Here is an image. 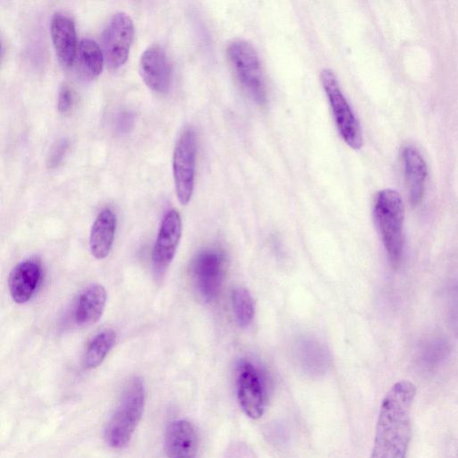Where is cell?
Masks as SVG:
<instances>
[{"label": "cell", "instance_id": "6da1fadb", "mask_svg": "<svg viewBox=\"0 0 458 458\" xmlns=\"http://www.w3.org/2000/svg\"><path fill=\"white\" fill-rule=\"evenodd\" d=\"M415 394L416 387L408 380L396 382L386 393L378 413L370 458H406Z\"/></svg>", "mask_w": 458, "mask_h": 458}, {"label": "cell", "instance_id": "7a4b0ae2", "mask_svg": "<svg viewBox=\"0 0 458 458\" xmlns=\"http://www.w3.org/2000/svg\"><path fill=\"white\" fill-rule=\"evenodd\" d=\"M374 220L393 266H398L403 251L404 206L400 194L391 189L379 191L374 199Z\"/></svg>", "mask_w": 458, "mask_h": 458}, {"label": "cell", "instance_id": "3957f363", "mask_svg": "<svg viewBox=\"0 0 458 458\" xmlns=\"http://www.w3.org/2000/svg\"><path fill=\"white\" fill-rule=\"evenodd\" d=\"M145 398L142 380L139 377L131 378L126 384L105 428V438L111 447L123 448L130 442L142 416Z\"/></svg>", "mask_w": 458, "mask_h": 458}, {"label": "cell", "instance_id": "277c9868", "mask_svg": "<svg viewBox=\"0 0 458 458\" xmlns=\"http://www.w3.org/2000/svg\"><path fill=\"white\" fill-rule=\"evenodd\" d=\"M227 55L243 92L257 105L267 104V87L260 60L253 46L246 40L235 39L227 47Z\"/></svg>", "mask_w": 458, "mask_h": 458}, {"label": "cell", "instance_id": "5b68a950", "mask_svg": "<svg viewBox=\"0 0 458 458\" xmlns=\"http://www.w3.org/2000/svg\"><path fill=\"white\" fill-rule=\"evenodd\" d=\"M320 80L342 139L352 148H360L363 142L360 126L339 87L335 73L330 69H325L321 72Z\"/></svg>", "mask_w": 458, "mask_h": 458}, {"label": "cell", "instance_id": "8992f818", "mask_svg": "<svg viewBox=\"0 0 458 458\" xmlns=\"http://www.w3.org/2000/svg\"><path fill=\"white\" fill-rule=\"evenodd\" d=\"M196 154V133L192 128H187L180 135L173 157L175 191L182 205L190 202L193 192Z\"/></svg>", "mask_w": 458, "mask_h": 458}, {"label": "cell", "instance_id": "52a82bcc", "mask_svg": "<svg viewBox=\"0 0 458 458\" xmlns=\"http://www.w3.org/2000/svg\"><path fill=\"white\" fill-rule=\"evenodd\" d=\"M133 34V21L128 13L118 12L108 21L103 31L102 51L110 68L116 69L126 62Z\"/></svg>", "mask_w": 458, "mask_h": 458}, {"label": "cell", "instance_id": "ba28073f", "mask_svg": "<svg viewBox=\"0 0 458 458\" xmlns=\"http://www.w3.org/2000/svg\"><path fill=\"white\" fill-rule=\"evenodd\" d=\"M191 271L199 296L206 301L214 300L219 293L224 277V255L216 250H202L193 259Z\"/></svg>", "mask_w": 458, "mask_h": 458}, {"label": "cell", "instance_id": "9c48e42d", "mask_svg": "<svg viewBox=\"0 0 458 458\" xmlns=\"http://www.w3.org/2000/svg\"><path fill=\"white\" fill-rule=\"evenodd\" d=\"M182 224L179 212L169 209L164 215L155 241L151 261L155 273L163 274L172 263L182 235Z\"/></svg>", "mask_w": 458, "mask_h": 458}, {"label": "cell", "instance_id": "30bf717a", "mask_svg": "<svg viewBox=\"0 0 458 458\" xmlns=\"http://www.w3.org/2000/svg\"><path fill=\"white\" fill-rule=\"evenodd\" d=\"M237 395L246 415L254 420L262 416L266 402L265 388L260 374L250 363L245 362L241 366Z\"/></svg>", "mask_w": 458, "mask_h": 458}, {"label": "cell", "instance_id": "8fae6325", "mask_svg": "<svg viewBox=\"0 0 458 458\" xmlns=\"http://www.w3.org/2000/svg\"><path fill=\"white\" fill-rule=\"evenodd\" d=\"M42 276V263L38 257L19 262L11 271L8 280L13 301L18 304L29 301L38 288Z\"/></svg>", "mask_w": 458, "mask_h": 458}, {"label": "cell", "instance_id": "7c38bea8", "mask_svg": "<svg viewBox=\"0 0 458 458\" xmlns=\"http://www.w3.org/2000/svg\"><path fill=\"white\" fill-rule=\"evenodd\" d=\"M140 73L145 84L157 93H166L170 87L171 67L163 47L149 46L140 58Z\"/></svg>", "mask_w": 458, "mask_h": 458}, {"label": "cell", "instance_id": "4fadbf2b", "mask_svg": "<svg viewBox=\"0 0 458 458\" xmlns=\"http://www.w3.org/2000/svg\"><path fill=\"white\" fill-rule=\"evenodd\" d=\"M50 31L59 62L69 67L75 62L77 36L73 20L67 14L55 13L51 20Z\"/></svg>", "mask_w": 458, "mask_h": 458}, {"label": "cell", "instance_id": "5bb4252c", "mask_svg": "<svg viewBox=\"0 0 458 458\" xmlns=\"http://www.w3.org/2000/svg\"><path fill=\"white\" fill-rule=\"evenodd\" d=\"M165 449L170 458H197L198 436L186 420L172 421L165 432Z\"/></svg>", "mask_w": 458, "mask_h": 458}, {"label": "cell", "instance_id": "9a60e30c", "mask_svg": "<svg viewBox=\"0 0 458 458\" xmlns=\"http://www.w3.org/2000/svg\"><path fill=\"white\" fill-rule=\"evenodd\" d=\"M402 159L410 201L416 206L424 195L428 176L427 164L420 151L411 145H406L403 148Z\"/></svg>", "mask_w": 458, "mask_h": 458}, {"label": "cell", "instance_id": "2e32d148", "mask_svg": "<svg viewBox=\"0 0 458 458\" xmlns=\"http://www.w3.org/2000/svg\"><path fill=\"white\" fill-rule=\"evenodd\" d=\"M117 227V216L106 208L96 217L90 230L89 248L97 259H106L111 251Z\"/></svg>", "mask_w": 458, "mask_h": 458}, {"label": "cell", "instance_id": "e0dca14e", "mask_svg": "<svg viewBox=\"0 0 458 458\" xmlns=\"http://www.w3.org/2000/svg\"><path fill=\"white\" fill-rule=\"evenodd\" d=\"M106 302L103 285L92 284L80 293L73 310L74 320L79 326H90L101 318Z\"/></svg>", "mask_w": 458, "mask_h": 458}, {"label": "cell", "instance_id": "ac0fdd59", "mask_svg": "<svg viewBox=\"0 0 458 458\" xmlns=\"http://www.w3.org/2000/svg\"><path fill=\"white\" fill-rule=\"evenodd\" d=\"M75 61L81 75L93 79L98 76L103 69L105 57L98 44L91 38H82L78 44Z\"/></svg>", "mask_w": 458, "mask_h": 458}, {"label": "cell", "instance_id": "d6986e66", "mask_svg": "<svg viewBox=\"0 0 458 458\" xmlns=\"http://www.w3.org/2000/svg\"><path fill=\"white\" fill-rule=\"evenodd\" d=\"M116 342V333L113 329H104L89 342L84 354L83 366L87 369L98 367L113 349Z\"/></svg>", "mask_w": 458, "mask_h": 458}, {"label": "cell", "instance_id": "ffe728a7", "mask_svg": "<svg viewBox=\"0 0 458 458\" xmlns=\"http://www.w3.org/2000/svg\"><path fill=\"white\" fill-rule=\"evenodd\" d=\"M232 304L234 317L240 327L249 326L254 317V303L249 291L242 287L232 293Z\"/></svg>", "mask_w": 458, "mask_h": 458}, {"label": "cell", "instance_id": "44dd1931", "mask_svg": "<svg viewBox=\"0 0 458 458\" xmlns=\"http://www.w3.org/2000/svg\"><path fill=\"white\" fill-rule=\"evenodd\" d=\"M68 147L69 142L67 139L58 140L49 152L47 159V166L50 169L57 167L64 159Z\"/></svg>", "mask_w": 458, "mask_h": 458}, {"label": "cell", "instance_id": "7402d4cb", "mask_svg": "<svg viewBox=\"0 0 458 458\" xmlns=\"http://www.w3.org/2000/svg\"><path fill=\"white\" fill-rule=\"evenodd\" d=\"M134 123V114L128 110L118 113L114 120V130L118 134L127 133Z\"/></svg>", "mask_w": 458, "mask_h": 458}, {"label": "cell", "instance_id": "603a6c76", "mask_svg": "<svg viewBox=\"0 0 458 458\" xmlns=\"http://www.w3.org/2000/svg\"><path fill=\"white\" fill-rule=\"evenodd\" d=\"M73 93L72 89L64 84L61 87L59 95L57 108L61 114H67L71 111L73 106Z\"/></svg>", "mask_w": 458, "mask_h": 458}, {"label": "cell", "instance_id": "cb8c5ba5", "mask_svg": "<svg viewBox=\"0 0 458 458\" xmlns=\"http://www.w3.org/2000/svg\"><path fill=\"white\" fill-rule=\"evenodd\" d=\"M454 294L450 298L449 312L450 319L454 323V327L458 334V291L454 289Z\"/></svg>", "mask_w": 458, "mask_h": 458}]
</instances>
